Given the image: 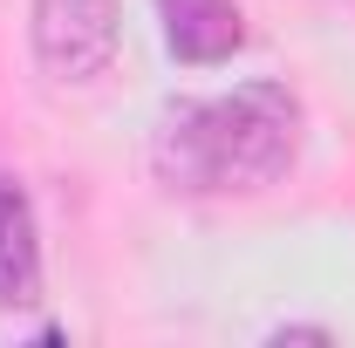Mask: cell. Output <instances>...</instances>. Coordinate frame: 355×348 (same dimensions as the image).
Here are the masks:
<instances>
[{
    "instance_id": "obj_1",
    "label": "cell",
    "mask_w": 355,
    "mask_h": 348,
    "mask_svg": "<svg viewBox=\"0 0 355 348\" xmlns=\"http://www.w3.org/2000/svg\"><path fill=\"white\" fill-rule=\"evenodd\" d=\"M301 96L287 82H239L225 96H178L157 110L150 171L171 191H266L301 157Z\"/></svg>"
},
{
    "instance_id": "obj_4",
    "label": "cell",
    "mask_w": 355,
    "mask_h": 348,
    "mask_svg": "<svg viewBox=\"0 0 355 348\" xmlns=\"http://www.w3.org/2000/svg\"><path fill=\"white\" fill-rule=\"evenodd\" d=\"M35 301H42V225L21 177L0 171V314H21Z\"/></svg>"
},
{
    "instance_id": "obj_3",
    "label": "cell",
    "mask_w": 355,
    "mask_h": 348,
    "mask_svg": "<svg viewBox=\"0 0 355 348\" xmlns=\"http://www.w3.org/2000/svg\"><path fill=\"white\" fill-rule=\"evenodd\" d=\"M157 14H164V48L184 69H212L246 48L239 0H157Z\"/></svg>"
},
{
    "instance_id": "obj_2",
    "label": "cell",
    "mask_w": 355,
    "mask_h": 348,
    "mask_svg": "<svg viewBox=\"0 0 355 348\" xmlns=\"http://www.w3.org/2000/svg\"><path fill=\"white\" fill-rule=\"evenodd\" d=\"M123 7L116 0H35V62L55 82L89 89L116 69Z\"/></svg>"
},
{
    "instance_id": "obj_5",
    "label": "cell",
    "mask_w": 355,
    "mask_h": 348,
    "mask_svg": "<svg viewBox=\"0 0 355 348\" xmlns=\"http://www.w3.org/2000/svg\"><path fill=\"white\" fill-rule=\"evenodd\" d=\"M266 342H335V328L328 321H280V328H266Z\"/></svg>"
}]
</instances>
